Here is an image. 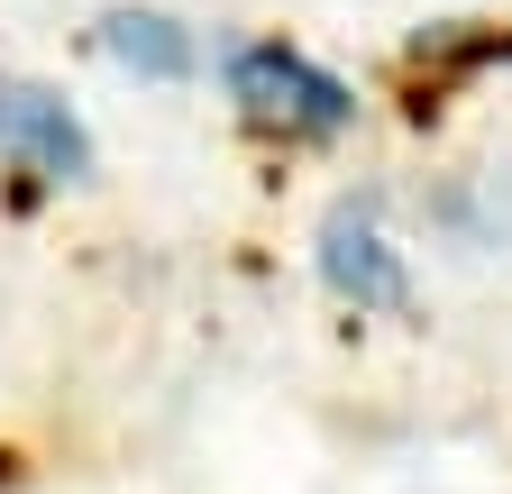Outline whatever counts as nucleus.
<instances>
[{"label": "nucleus", "instance_id": "4", "mask_svg": "<svg viewBox=\"0 0 512 494\" xmlns=\"http://www.w3.org/2000/svg\"><path fill=\"white\" fill-rule=\"evenodd\" d=\"M101 46L119 55L128 74H147V83H183V74H192V37H183L165 10H110V19H101Z\"/></svg>", "mask_w": 512, "mask_h": 494}, {"label": "nucleus", "instance_id": "1", "mask_svg": "<svg viewBox=\"0 0 512 494\" xmlns=\"http://www.w3.org/2000/svg\"><path fill=\"white\" fill-rule=\"evenodd\" d=\"M229 92H238L247 119L293 129V138H339L357 119V92L339 74H320L311 55H293V46H238L229 55Z\"/></svg>", "mask_w": 512, "mask_h": 494}, {"label": "nucleus", "instance_id": "2", "mask_svg": "<svg viewBox=\"0 0 512 494\" xmlns=\"http://www.w3.org/2000/svg\"><path fill=\"white\" fill-rule=\"evenodd\" d=\"M0 156H19V165L46 174V183L92 174V138H83V119L64 110L46 83H0Z\"/></svg>", "mask_w": 512, "mask_h": 494}, {"label": "nucleus", "instance_id": "3", "mask_svg": "<svg viewBox=\"0 0 512 494\" xmlns=\"http://www.w3.org/2000/svg\"><path fill=\"white\" fill-rule=\"evenodd\" d=\"M320 275H330V293H348L357 312H412L403 257L384 247V229L366 211H330V229H320Z\"/></svg>", "mask_w": 512, "mask_h": 494}]
</instances>
